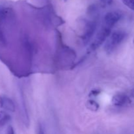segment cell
<instances>
[{"label":"cell","instance_id":"obj_1","mask_svg":"<svg viewBox=\"0 0 134 134\" xmlns=\"http://www.w3.org/2000/svg\"><path fill=\"white\" fill-rule=\"evenodd\" d=\"M126 37V34L122 30H116L111 34L104 45L107 53L111 54L120 45Z\"/></svg>","mask_w":134,"mask_h":134},{"label":"cell","instance_id":"obj_2","mask_svg":"<svg viewBox=\"0 0 134 134\" xmlns=\"http://www.w3.org/2000/svg\"><path fill=\"white\" fill-rule=\"evenodd\" d=\"M111 34V29L108 28L107 27L103 26L102 28L99 31V32L97 34L94 41L92 43L89 47V51H94L99 48L110 36Z\"/></svg>","mask_w":134,"mask_h":134},{"label":"cell","instance_id":"obj_3","mask_svg":"<svg viewBox=\"0 0 134 134\" xmlns=\"http://www.w3.org/2000/svg\"><path fill=\"white\" fill-rule=\"evenodd\" d=\"M97 29V22L95 20L88 21L86 23L84 28V31L81 35L82 43L85 45L87 44L88 42L91 40L93 35H94L96 30Z\"/></svg>","mask_w":134,"mask_h":134},{"label":"cell","instance_id":"obj_4","mask_svg":"<svg viewBox=\"0 0 134 134\" xmlns=\"http://www.w3.org/2000/svg\"><path fill=\"white\" fill-rule=\"evenodd\" d=\"M120 17L121 15L117 12H109L105 15L103 18V23H104L103 26L112 29L120 20Z\"/></svg>","mask_w":134,"mask_h":134},{"label":"cell","instance_id":"obj_5","mask_svg":"<svg viewBox=\"0 0 134 134\" xmlns=\"http://www.w3.org/2000/svg\"><path fill=\"white\" fill-rule=\"evenodd\" d=\"M130 103V99L127 94L119 92L113 96L112 98V103L117 107H124Z\"/></svg>","mask_w":134,"mask_h":134},{"label":"cell","instance_id":"obj_6","mask_svg":"<svg viewBox=\"0 0 134 134\" xmlns=\"http://www.w3.org/2000/svg\"><path fill=\"white\" fill-rule=\"evenodd\" d=\"M0 107L10 112L15 111V105L11 99L6 96H0Z\"/></svg>","mask_w":134,"mask_h":134},{"label":"cell","instance_id":"obj_7","mask_svg":"<svg viewBox=\"0 0 134 134\" xmlns=\"http://www.w3.org/2000/svg\"><path fill=\"white\" fill-rule=\"evenodd\" d=\"M10 120V116L5 111H0V127L6 125Z\"/></svg>","mask_w":134,"mask_h":134},{"label":"cell","instance_id":"obj_8","mask_svg":"<svg viewBox=\"0 0 134 134\" xmlns=\"http://www.w3.org/2000/svg\"><path fill=\"white\" fill-rule=\"evenodd\" d=\"M87 107L92 111H96L99 109V105L94 100H88L87 102Z\"/></svg>","mask_w":134,"mask_h":134},{"label":"cell","instance_id":"obj_9","mask_svg":"<svg viewBox=\"0 0 134 134\" xmlns=\"http://www.w3.org/2000/svg\"><path fill=\"white\" fill-rule=\"evenodd\" d=\"M7 44V39L4 31L3 30L1 25V20H0V45L5 47Z\"/></svg>","mask_w":134,"mask_h":134},{"label":"cell","instance_id":"obj_10","mask_svg":"<svg viewBox=\"0 0 134 134\" xmlns=\"http://www.w3.org/2000/svg\"><path fill=\"white\" fill-rule=\"evenodd\" d=\"M88 13L90 16L96 17L98 14V9L95 5H92L88 9Z\"/></svg>","mask_w":134,"mask_h":134},{"label":"cell","instance_id":"obj_11","mask_svg":"<svg viewBox=\"0 0 134 134\" xmlns=\"http://www.w3.org/2000/svg\"><path fill=\"white\" fill-rule=\"evenodd\" d=\"M123 4L128 7L129 9L134 10V0H122Z\"/></svg>","mask_w":134,"mask_h":134},{"label":"cell","instance_id":"obj_12","mask_svg":"<svg viewBox=\"0 0 134 134\" xmlns=\"http://www.w3.org/2000/svg\"><path fill=\"white\" fill-rule=\"evenodd\" d=\"M37 134H45L43 126L41 123H39L37 128Z\"/></svg>","mask_w":134,"mask_h":134},{"label":"cell","instance_id":"obj_13","mask_svg":"<svg viewBox=\"0 0 134 134\" xmlns=\"http://www.w3.org/2000/svg\"><path fill=\"white\" fill-rule=\"evenodd\" d=\"M113 2V0H101V5L103 7L110 5Z\"/></svg>","mask_w":134,"mask_h":134},{"label":"cell","instance_id":"obj_14","mask_svg":"<svg viewBox=\"0 0 134 134\" xmlns=\"http://www.w3.org/2000/svg\"><path fill=\"white\" fill-rule=\"evenodd\" d=\"M6 134H14V131L13 127L9 126V128H7V130Z\"/></svg>","mask_w":134,"mask_h":134},{"label":"cell","instance_id":"obj_15","mask_svg":"<svg viewBox=\"0 0 134 134\" xmlns=\"http://www.w3.org/2000/svg\"><path fill=\"white\" fill-rule=\"evenodd\" d=\"M99 94V91L98 90H93L91 93H90V96H95L98 95Z\"/></svg>","mask_w":134,"mask_h":134},{"label":"cell","instance_id":"obj_16","mask_svg":"<svg viewBox=\"0 0 134 134\" xmlns=\"http://www.w3.org/2000/svg\"><path fill=\"white\" fill-rule=\"evenodd\" d=\"M131 96H132L133 98H134V88L132 89V91H131Z\"/></svg>","mask_w":134,"mask_h":134}]
</instances>
